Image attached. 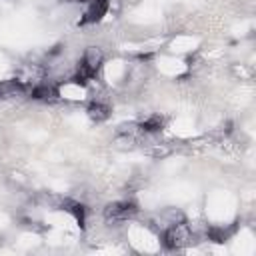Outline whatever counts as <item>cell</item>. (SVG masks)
Returning <instances> with one entry per match:
<instances>
[{"label":"cell","mask_w":256,"mask_h":256,"mask_svg":"<svg viewBox=\"0 0 256 256\" xmlns=\"http://www.w3.org/2000/svg\"><path fill=\"white\" fill-rule=\"evenodd\" d=\"M138 214V204L132 202V200H116V202H110L106 204L104 208V220L106 222H126L130 218H134Z\"/></svg>","instance_id":"3"},{"label":"cell","mask_w":256,"mask_h":256,"mask_svg":"<svg viewBox=\"0 0 256 256\" xmlns=\"http://www.w3.org/2000/svg\"><path fill=\"white\" fill-rule=\"evenodd\" d=\"M60 208L66 210V212L76 220V224H78L80 228L86 226V208H84L82 202L72 200V198H62V200H60Z\"/></svg>","instance_id":"7"},{"label":"cell","mask_w":256,"mask_h":256,"mask_svg":"<svg viewBox=\"0 0 256 256\" xmlns=\"http://www.w3.org/2000/svg\"><path fill=\"white\" fill-rule=\"evenodd\" d=\"M140 130L144 132V134H152V132H160L162 128H164V118L160 116V114H152V116H148L146 120H142L140 124Z\"/></svg>","instance_id":"9"},{"label":"cell","mask_w":256,"mask_h":256,"mask_svg":"<svg viewBox=\"0 0 256 256\" xmlns=\"http://www.w3.org/2000/svg\"><path fill=\"white\" fill-rule=\"evenodd\" d=\"M30 98L32 100H40V102H52L60 96L58 88L54 84H48V82H42V84H36V86H30L28 90Z\"/></svg>","instance_id":"6"},{"label":"cell","mask_w":256,"mask_h":256,"mask_svg":"<svg viewBox=\"0 0 256 256\" xmlns=\"http://www.w3.org/2000/svg\"><path fill=\"white\" fill-rule=\"evenodd\" d=\"M86 4H88V6H86V10H84V14H82V18H80V22H78L80 26L100 22V20L106 16V12L110 10V2H108V0H88Z\"/></svg>","instance_id":"4"},{"label":"cell","mask_w":256,"mask_h":256,"mask_svg":"<svg viewBox=\"0 0 256 256\" xmlns=\"http://www.w3.org/2000/svg\"><path fill=\"white\" fill-rule=\"evenodd\" d=\"M64 2H72V4H84V2H88V0H64Z\"/></svg>","instance_id":"11"},{"label":"cell","mask_w":256,"mask_h":256,"mask_svg":"<svg viewBox=\"0 0 256 256\" xmlns=\"http://www.w3.org/2000/svg\"><path fill=\"white\" fill-rule=\"evenodd\" d=\"M102 60H104L102 50L96 48V46H88V48L84 50V54H82V58H80V62H78V70H76V74H74V78H72L74 84L86 86V84L98 74V70H100V66H102Z\"/></svg>","instance_id":"1"},{"label":"cell","mask_w":256,"mask_h":256,"mask_svg":"<svg viewBox=\"0 0 256 256\" xmlns=\"http://www.w3.org/2000/svg\"><path fill=\"white\" fill-rule=\"evenodd\" d=\"M232 232H234V228H222V226H208V230H206V236H208V240H212V242H216V244H224L230 236H232Z\"/></svg>","instance_id":"10"},{"label":"cell","mask_w":256,"mask_h":256,"mask_svg":"<svg viewBox=\"0 0 256 256\" xmlns=\"http://www.w3.org/2000/svg\"><path fill=\"white\" fill-rule=\"evenodd\" d=\"M86 114H88V118H90L92 122L100 124V122H104V120H108V118H110V106H108L106 102L94 100V102H90V104H88Z\"/></svg>","instance_id":"8"},{"label":"cell","mask_w":256,"mask_h":256,"mask_svg":"<svg viewBox=\"0 0 256 256\" xmlns=\"http://www.w3.org/2000/svg\"><path fill=\"white\" fill-rule=\"evenodd\" d=\"M30 90V86L18 78H8V80H0V100L4 98H14L20 94H26Z\"/></svg>","instance_id":"5"},{"label":"cell","mask_w":256,"mask_h":256,"mask_svg":"<svg viewBox=\"0 0 256 256\" xmlns=\"http://www.w3.org/2000/svg\"><path fill=\"white\" fill-rule=\"evenodd\" d=\"M192 242V230L186 224V220L182 222H172L164 228L162 232V244L166 250H182Z\"/></svg>","instance_id":"2"}]
</instances>
